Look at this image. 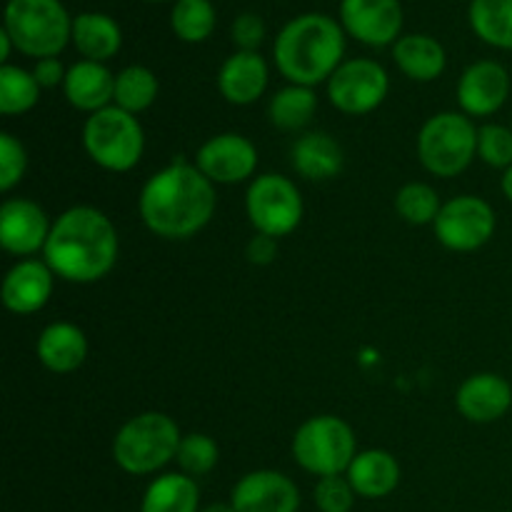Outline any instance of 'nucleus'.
I'll return each instance as SVG.
<instances>
[{
  "instance_id": "1",
  "label": "nucleus",
  "mask_w": 512,
  "mask_h": 512,
  "mask_svg": "<svg viewBox=\"0 0 512 512\" xmlns=\"http://www.w3.org/2000/svg\"><path fill=\"white\" fill-rule=\"evenodd\" d=\"M140 218L150 233L165 240H188L210 223L215 213V183L195 163L178 158L140 190Z\"/></svg>"
},
{
  "instance_id": "2",
  "label": "nucleus",
  "mask_w": 512,
  "mask_h": 512,
  "mask_svg": "<svg viewBox=\"0 0 512 512\" xmlns=\"http://www.w3.org/2000/svg\"><path fill=\"white\" fill-rule=\"evenodd\" d=\"M118 250V230L108 215L90 205H75L53 223L43 258L58 278L90 285L115 268Z\"/></svg>"
},
{
  "instance_id": "3",
  "label": "nucleus",
  "mask_w": 512,
  "mask_h": 512,
  "mask_svg": "<svg viewBox=\"0 0 512 512\" xmlns=\"http://www.w3.org/2000/svg\"><path fill=\"white\" fill-rule=\"evenodd\" d=\"M345 30L335 18L305 13L283 25L273 45V58L283 78L315 88L343 65Z\"/></svg>"
},
{
  "instance_id": "4",
  "label": "nucleus",
  "mask_w": 512,
  "mask_h": 512,
  "mask_svg": "<svg viewBox=\"0 0 512 512\" xmlns=\"http://www.w3.org/2000/svg\"><path fill=\"white\" fill-rule=\"evenodd\" d=\"M3 28L15 50L35 60L58 58L73 38V18L60 0H8Z\"/></svg>"
},
{
  "instance_id": "5",
  "label": "nucleus",
  "mask_w": 512,
  "mask_h": 512,
  "mask_svg": "<svg viewBox=\"0 0 512 512\" xmlns=\"http://www.w3.org/2000/svg\"><path fill=\"white\" fill-rule=\"evenodd\" d=\"M180 428L165 413H140L118 430L113 440V460L128 475H153L175 460L180 448Z\"/></svg>"
},
{
  "instance_id": "6",
  "label": "nucleus",
  "mask_w": 512,
  "mask_h": 512,
  "mask_svg": "<svg viewBox=\"0 0 512 512\" xmlns=\"http://www.w3.org/2000/svg\"><path fill=\"white\" fill-rule=\"evenodd\" d=\"M418 158L428 173L455 178L478 158V128L465 113H438L418 133Z\"/></svg>"
},
{
  "instance_id": "7",
  "label": "nucleus",
  "mask_w": 512,
  "mask_h": 512,
  "mask_svg": "<svg viewBox=\"0 0 512 512\" xmlns=\"http://www.w3.org/2000/svg\"><path fill=\"white\" fill-rule=\"evenodd\" d=\"M83 145L95 165L110 173H128L145 153V133L138 118L118 105L98 110L83 125Z\"/></svg>"
},
{
  "instance_id": "8",
  "label": "nucleus",
  "mask_w": 512,
  "mask_h": 512,
  "mask_svg": "<svg viewBox=\"0 0 512 512\" xmlns=\"http://www.w3.org/2000/svg\"><path fill=\"white\" fill-rule=\"evenodd\" d=\"M355 433L338 415L308 418L293 435V458L315 478L348 473L355 460Z\"/></svg>"
},
{
  "instance_id": "9",
  "label": "nucleus",
  "mask_w": 512,
  "mask_h": 512,
  "mask_svg": "<svg viewBox=\"0 0 512 512\" xmlns=\"http://www.w3.org/2000/svg\"><path fill=\"white\" fill-rule=\"evenodd\" d=\"M245 210L255 233L280 240L298 230L305 205L293 180L278 173H265L250 183L245 193Z\"/></svg>"
},
{
  "instance_id": "10",
  "label": "nucleus",
  "mask_w": 512,
  "mask_h": 512,
  "mask_svg": "<svg viewBox=\"0 0 512 512\" xmlns=\"http://www.w3.org/2000/svg\"><path fill=\"white\" fill-rule=\"evenodd\" d=\"M495 225L498 220L488 200L478 195H458L443 203L433 230L443 248L455 250V253H473L490 243Z\"/></svg>"
},
{
  "instance_id": "11",
  "label": "nucleus",
  "mask_w": 512,
  "mask_h": 512,
  "mask_svg": "<svg viewBox=\"0 0 512 512\" xmlns=\"http://www.w3.org/2000/svg\"><path fill=\"white\" fill-rule=\"evenodd\" d=\"M388 70L370 58L343 60L328 80V98L345 115H368L388 98Z\"/></svg>"
},
{
  "instance_id": "12",
  "label": "nucleus",
  "mask_w": 512,
  "mask_h": 512,
  "mask_svg": "<svg viewBox=\"0 0 512 512\" xmlns=\"http://www.w3.org/2000/svg\"><path fill=\"white\" fill-rule=\"evenodd\" d=\"M200 173L215 185H238L253 178L258 168V150L245 135L220 133L205 140L195 155Z\"/></svg>"
},
{
  "instance_id": "13",
  "label": "nucleus",
  "mask_w": 512,
  "mask_h": 512,
  "mask_svg": "<svg viewBox=\"0 0 512 512\" xmlns=\"http://www.w3.org/2000/svg\"><path fill=\"white\" fill-rule=\"evenodd\" d=\"M340 25L355 40L373 48L395 45L403 38V5L400 0H343Z\"/></svg>"
},
{
  "instance_id": "14",
  "label": "nucleus",
  "mask_w": 512,
  "mask_h": 512,
  "mask_svg": "<svg viewBox=\"0 0 512 512\" xmlns=\"http://www.w3.org/2000/svg\"><path fill=\"white\" fill-rule=\"evenodd\" d=\"M53 223L35 200L8 198L0 208V245L10 255H28L45 250Z\"/></svg>"
},
{
  "instance_id": "15",
  "label": "nucleus",
  "mask_w": 512,
  "mask_h": 512,
  "mask_svg": "<svg viewBox=\"0 0 512 512\" xmlns=\"http://www.w3.org/2000/svg\"><path fill=\"white\" fill-rule=\"evenodd\" d=\"M230 505L235 512H298L300 490L278 470H253L235 483Z\"/></svg>"
},
{
  "instance_id": "16",
  "label": "nucleus",
  "mask_w": 512,
  "mask_h": 512,
  "mask_svg": "<svg viewBox=\"0 0 512 512\" xmlns=\"http://www.w3.org/2000/svg\"><path fill=\"white\" fill-rule=\"evenodd\" d=\"M510 98V73L498 60H478L460 75L458 103L468 118H490Z\"/></svg>"
},
{
  "instance_id": "17",
  "label": "nucleus",
  "mask_w": 512,
  "mask_h": 512,
  "mask_svg": "<svg viewBox=\"0 0 512 512\" xmlns=\"http://www.w3.org/2000/svg\"><path fill=\"white\" fill-rule=\"evenodd\" d=\"M455 405L470 423H498L512 408V385L498 373H475L460 383Z\"/></svg>"
},
{
  "instance_id": "18",
  "label": "nucleus",
  "mask_w": 512,
  "mask_h": 512,
  "mask_svg": "<svg viewBox=\"0 0 512 512\" xmlns=\"http://www.w3.org/2000/svg\"><path fill=\"white\" fill-rule=\"evenodd\" d=\"M55 273L45 260H20L3 280V303L15 315H33L48 305Z\"/></svg>"
},
{
  "instance_id": "19",
  "label": "nucleus",
  "mask_w": 512,
  "mask_h": 512,
  "mask_svg": "<svg viewBox=\"0 0 512 512\" xmlns=\"http://www.w3.org/2000/svg\"><path fill=\"white\" fill-rule=\"evenodd\" d=\"M268 63L260 53L235 50L218 70V90L228 103L253 105L268 88Z\"/></svg>"
},
{
  "instance_id": "20",
  "label": "nucleus",
  "mask_w": 512,
  "mask_h": 512,
  "mask_svg": "<svg viewBox=\"0 0 512 512\" xmlns=\"http://www.w3.org/2000/svg\"><path fill=\"white\" fill-rule=\"evenodd\" d=\"M63 93L75 110L83 113H98L108 108L115 98V75L103 63L93 60H78L68 68Z\"/></svg>"
},
{
  "instance_id": "21",
  "label": "nucleus",
  "mask_w": 512,
  "mask_h": 512,
  "mask_svg": "<svg viewBox=\"0 0 512 512\" xmlns=\"http://www.w3.org/2000/svg\"><path fill=\"white\" fill-rule=\"evenodd\" d=\"M35 353H38L40 365L50 373L68 375L75 373L88 358V338L78 325L60 320V323H50L40 333Z\"/></svg>"
},
{
  "instance_id": "22",
  "label": "nucleus",
  "mask_w": 512,
  "mask_h": 512,
  "mask_svg": "<svg viewBox=\"0 0 512 512\" xmlns=\"http://www.w3.org/2000/svg\"><path fill=\"white\" fill-rule=\"evenodd\" d=\"M345 478L353 485L355 495L365 500H380L395 493L400 485V463L388 450H363L355 455Z\"/></svg>"
},
{
  "instance_id": "23",
  "label": "nucleus",
  "mask_w": 512,
  "mask_h": 512,
  "mask_svg": "<svg viewBox=\"0 0 512 512\" xmlns=\"http://www.w3.org/2000/svg\"><path fill=\"white\" fill-rule=\"evenodd\" d=\"M290 160H293L295 173L320 183V180H333L343 170L345 155L338 140L315 130V133H305L295 140Z\"/></svg>"
},
{
  "instance_id": "24",
  "label": "nucleus",
  "mask_w": 512,
  "mask_h": 512,
  "mask_svg": "<svg viewBox=\"0 0 512 512\" xmlns=\"http://www.w3.org/2000/svg\"><path fill=\"white\" fill-rule=\"evenodd\" d=\"M70 43L83 55V60L105 63L118 55L120 45H123V30L105 13H80L73 18Z\"/></svg>"
},
{
  "instance_id": "25",
  "label": "nucleus",
  "mask_w": 512,
  "mask_h": 512,
  "mask_svg": "<svg viewBox=\"0 0 512 512\" xmlns=\"http://www.w3.org/2000/svg\"><path fill=\"white\" fill-rule=\"evenodd\" d=\"M393 60L410 80H418V83H430V80L440 78L448 65L443 45L430 35L418 33L403 35L393 45Z\"/></svg>"
},
{
  "instance_id": "26",
  "label": "nucleus",
  "mask_w": 512,
  "mask_h": 512,
  "mask_svg": "<svg viewBox=\"0 0 512 512\" xmlns=\"http://www.w3.org/2000/svg\"><path fill=\"white\" fill-rule=\"evenodd\" d=\"M140 512H200V488L185 473H165L148 485Z\"/></svg>"
},
{
  "instance_id": "27",
  "label": "nucleus",
  "mask_w": 512,
  "mask_h": 512,
  "mask_svg": "<svg viewBox=\"0 0 512 512\" xmlns=\"http://www.w3.org/2000/svg\"><path fill=\"white\" fill-rule=\"evenodd\" d=\"M315 110H318L315 90L290 83L270 98L268 118L278 130L295 133V130H303L315 118Z\"/></svg>"
},
{
  "instance_id": "28",
  "label": "nucleus",
  "mask_w": 512,
  "mask_h": 512,
  "mask_svg": "<svg viewBox=\"0 0 512 512\" xmlns=\"http://www.w3.org/2000/svg\"><path fill=\"white\" fill-rule=\"evenodd\" d=\"M468 18L483 43L512 50V0H473Z\"/></svg>"
},
{
  "instance_id": "29",
  "label": "nucleus",
  "mask_w": 512,
  "mask_h": 512,
  "mask_svg": "<svg viewBox=\"0 0 512 512\" xmlns=\"http://www.w3.org/2000/svg\"><path fill=\"white\" fill-rule=\"evenodd\" d=\"M158 78L145 65H128L115 75V98L113 105L123 108L125 113L138 115L148 110L158 98Z\"/></svg>"
},
{
  "instance_id": "30",
  "label": "nucleus",
  "mask_w": 512,
  "mask_h": 512,
  "mask_svg": "<svg viewBox=\"0 0 512 512\" xmlns=\"http://www.w3.org/2000/svg\"><path fill=\"white\" fill-rule=\"evenodd\" d=\"M40 100V85L33 70L18 65H0V113L23 115Z\"/></svg>"
},
{
  "instance_id": "31",
  "label": "nucleus",
  "mask_w": 512,
  "mask_h": 512,
  "mask_svg": "<svg viewBox=\"0 0 512 512\" xmlns=\"http://www.w3.org/2000/svg\"><path fill=\"white\" fill-rule=\"evenodd\" d=\"M170 28L185 43H203L215 30V8L210 0H175Z\"/></svg>"
},
{
  "instance_id": "32",
  "label": "nucleus",
  "mask_w": 512,
  "mask_h": 512,
  "mask_svg": "<svg viewBox=\"0 0 512 512\" xmlns=\"http://www.w3.org/2000/svg\"><path fill=\"white\" fill-rule=\"evenodd\" d=\"M440 195L428 183H405L395 193V210L410 225H433L440 215Z\"/></svg>"
},
{
  "instance_id": "33",
  "label": "nucleus",
  "mask_w": 512,
  "mask_h": 512,
  "mask_svg": "<svg viewBox=\"0 0 512 512\" xmlns=\"http://www.w3.org/2000/svg\"><path fill=\"white\" fill-rule=\"evenodd\" d=\"M218 460H220L218 443H215L210 435H203V433L183 435L178 455H175V463L180 465V473L190 475V478H203V475L213 473Z\"/></svg>"
},
{
  "instance_id": "34",
  "label": "nucleus",
  "mask_w": 512,
  "mask_h": 512,
  "mask_svg": "<svg viewBox=\"0 0 512 512\" xmlns=\"http://www.w3.org/2000/svg\"><path fill=\"white\" fill-rule=\"evenodd\" d=\"M478 158L485 165L508 170L512 165V125L485 123L478 128Z\"/></svg>"
},
{
  "instance_id": "35",
  "label": "nucleus",
  "mask_w": 512,
  "mask_h": 512,
  "mask_svg": "<svg viewBox=\"0 0 512 512\" xmlns=\"http://www.w3.org/2000/svg\"><path fill=\"white\" fill-rule=\"evenodd\" d=\"M28 170V153L15 135L0 133V190L10 193Z\"/></svg>"
},
{
  "instance_id": "36",
  "label": "nucleus",
  "mask_w": 512,
  "mask_h": 512,
  "mask_svg": "<svg viewBox=\"0 0 512 512\" xmlns=\"http://www.w3.org/2000/svg\"><path fill=\"white\" fill-rule=\"evenodd\" d=\"M315 505L320 512H350L355 505V490L348 478L343 475H330V478H320L313 490Z\"/></svg>"
},
{
  "instance_id": "37",
  "label": "nucleus",
  "mask_w": 512,
  "mask_h": 512,
  "mask_svg": "<svg viewBox=\"0 0 512 512\" xmlns=\"http://www.w3.org/2000/svg\"><path fill=\"white\" fill-rule=\"evenodd\" d=\"M230 35H233V43L238 50H248V53H258L260 43L265 38V23L260 15L255 13H243L233 20V28H230Z\"/></svg>"
},
{
  "instance_id": "38",
  "label": "nucleus",
  "mask_w": 512,
  "mask_h": 512,
  "mask_svg": "<svg viewBox=\"0 0 512 512\" xmlns=\"http://www.w3.org/2000/svg\"><path fill=\"white\" fill-rule=\"evenodd\" d=\"M245 258L253 265H270L278 258V238H270V235L255 233L250 238L248 248H245Z\"/></svg>"
},
{
  "instance_id": "39",
  "label": "nucleus",
  "mask_w": 512,
  "mask_h": 512,
  "mask_svg": "<svg viewBox=\"0 0 512 512\" xmlns=\"http://www.w3.org/2000/svg\"><path fill=\"white\" fill-rule=\"evenodd\" d=\"M33 75L40 88H58V85L65 83L68 70H65V65L58 58H43L35 63Z\"/></svg>"
},
{
  "instance_id": "40",
  "label": "nucleus",
  "mask_w": 512,
  "mask_h": 512,
  "mask_svg": "<svg viewBox=\"0 0 512 512\" xmlns=\"http://www.w3.org/2000/svg\"><path fill=\"white\" fill-rule=\"evenodd\" d=\"M13 40H10V35L5 33V28L0 30V63L8 65V58H10V50H13Z\"/></svg>"
},
{
  "instance_id": "41",
  "label": "nucleus",
  "mask_w": 512,
  "mask_h": 512,
  "mask_svg": "<svg viewBox=\"0 0 512 512\" xmlns=\"http://www.w3.org/2000/svg\"><path fill=\"white\" fill-rule=\"evenodd\" d=\"M500 190H503L505 198L512 203V165L508 170H503V178H500Z\"/></svg>"
},
{
  "instance_id": "42",
  "label": "nucleus",
  "mask_w": 512,
  "mask_h": 512,
  "mask_svg": "<svg viewBox=\"0 0 512 512\" xmlns=\"http://www.w3.org/2000/svg\"><path fill=\"white\" fill-rule=\"evenodd\" d=\"M200 512H235V508L230 503H213V505H205V508H200Z\"/></svg>"
},
{
  "instance_id": "43",
  "label": "nucleus",
  "mask_w": 512,
  "mask_h": 512,
  "mask_svg": "<svg viewBox=\"0 0 512 512\" xmlns=\"http://www.w3.org/2000/svg\"><path fill=\"white\" fill-rule=\"evenodd\" d=\"M148 3H160V0H148Z\"/></svg>"
}]
</instances>
